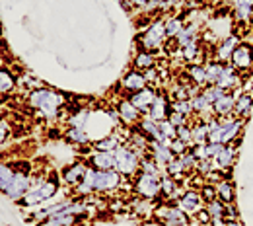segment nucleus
I'll list each match as a JSON object with an SVG mask.
<instances>
[{
	"instance_id": "obj_27",
	"label": "nucleus",
	"mask_w": 253,
	"mask_h": 226,
	"mask_svg": "<svg viewBox=\"0 0 253 226\" xmlns=\"http://www.w3.org/2000/svg\"><path fill=\"white\" fill-rule=\"evenodd\" d=\"M64 138L72 144H90V136L86 133V127H68L64 131Z\"/></svg>"
},
{
	"instance_id": "obj_49",
	"label": "nucleus",
	"mask_w": 253,
	"mask_h": 226,
	"mask_svg": "<svg viewBox=\"0 0 253 226\" xmlns=\"http://www.w3.org/2000/svg\"><path fill=\"white\" fill-rule=\"evenodd\" d=\"M10 133H12V129H10V125H8L6 121H0V144H4V142L8 140Z\"/></svg>"
},
{
	"instance_id": "obj_7",
	"label": "nucleus",
	"mask_w": 253,
	"mask_h": 226,
	"mask_svg": "<svg viewBox=\"0 0 253 226\" xmlns=\"http://www.w3.org/2000/svg\"><path fill=\"white\" fill-rule=\"evenodd\" d=\"M230 65L236 68L238 74H246L253 68V47L250 43H240L230 59Z\"/></svg>"
},
{
	"instance_id": "obj_55",
	"label": "nucleus",
	"mask_w": 253,
	"mask_h": 226,
	"mask_svg": "<svg viewBox=\"0 0 253 226\" xmlns=\"http://www.w3.org/2000/svg\"><path fill=\"white\" fill-rule=\"evenodd\" d=\"M0 99H2V97H0Z\"/></svg>"
},
{
	"instance_id": "obj_11",
	"label": "nucleus",
	"mask_w": 253,
	"mask_h": 226,
	"mask_svg": "<svg viewBox=\"0 0 253 226\" xmlns=\"http://www.w3.org/2000/svg\"><path fill=\"white\" fill-rule=\"evenodd\" d=\"M115 111H117L121 123H123V125H128V127L138 125V121L142 119V111H138V109L130 103V99H121V101L117 103V109H115Z\"/></svg>"
},
{
	"instance_id": "obj_3",
	"label": "nucleus",
	"mask_w": 253,
	"mask_h": 226,
	"mask_svg": "<svg viewBox=\"0 0 253 226\" xmlns=\"http://www.w3.org/2000/svg\"><path fill=\"white\" fill-rule=\"evenodd\" d=\"M57 191H59V183H57V180H47L45 176H39L37 180L33 178L32 189L20 199V203H22V207L32 209V207L41 205L43 201L51 199Z\"/></svg>"
},
{
	"instance_id": "obj_32",
	"label": "nucleus",
	"mask_w": 253,
	"mask_h": 226,
	"mask_svg": "<svg viewBox=\"0 0 253 226\" xmlns=\"http://www.w3.org/2000/svg\"><path fill=\"white\" fill-rule=\"evenodd\" d=\"M187 74H189L191 82L199 88H205L207 86V70H205V65L201 63H195L187 68Z\"/></svg>"
},
{
	"instance_id": "obj_20",
	"label": "nucleus",
	"mask_w": 253,
	"mask_h": 226,
	"mask_svg": "<svg viewBox=\"0 0 253 226\" xmlns=\"http://www.w3.org/2000/svg\"><path fill=\"white\" fill-rule=\"evenodd\" d=\"M234 105H236V96L226 92L222 97H218L212 103V113L214 117H232L234 115Z\"/></svg>"
},
{
	"instance_id": "obj_13",
	"label": "nucleus",
	"mask_w": 253,
	"mask_h": 226,
	"mask_svg": "<svg viewBox=\"0 0 253 226\" xmlns=\"http://www.w3.org/2000/svg\"><path fill=\"white\" fill-rule=\"evenodd\" d=\"M86 172H88V164L82 160V162H74V164H70V166H66L63 170V181L64 183H68V185H78V183H82V180H84V176H86Z\"/></svg>"
},
{
	"instance_id": "obj_5",
	"label": "nucleus",
	"mask_w": 253,
	"mask_h": 226,
	"mask_svg": "<svg viewBox=\"0 0 253 226\" xmlns=\"http://www.w3.org/2000/svg\"><path fill=\"white\" fill-rule=\"evenodd\" d=\"M115 170L123 176V178H134L140 170V156L138 152H134L132 148H128L125 144H121L115 150Z\"/></svg>"
},
{
	"instance_id": "obj_21",
	"label": "nucleus",
	"mask_w": 253,
	"mask_h": 226,
	"mask_svg": "<svg viewBox=\"0 0 253 226\" xmlns=\"http://www.w3.org/2000/svg\"><path fill=\"white\" fill-rule=\"evenodd\" d=\"M90 166L95 170H115V152H103V150H94L90 154Z\"/></svg>"
},
{
	"instance_id": "obj_16",
	"label": "nucleus",
	"mask_w": 253,
	"mask_h": 226,
	"mask_svg": "<svg viewBox=\"0 0 253 226\" xmlns=\"http://www.w3.org/2000/svg\"><path fill=\"white\" fill-rule=\"evenodd\" d=\"M238 158V146L234 144H224L222 150L212 158L216 170H230L234 166V162Z\"/></svg>"
},
{
	"instance_id": "obj_29",
	"label": "nucleus",
	"mask_w": 253,
	"mask_h": 226,
	"mask_svg": "<svg viewBox=\"0 0 253 226\" xmlns=\"http://www.w3.org/2000/svg\"><path fill=\"white\" fill-rule=\"evenodd\" d=\"M119 146H121V138L117 135H113V133L94 142L95 150H103V152H115Z\"/></svg>"
},
{
	"instance_id": "obj_22",
	"label": "nucleus",
	"mask_w": 253,
	"mask_h": 226,
	"mask_svg": "<svg viewBox=\"0 0 253 226\" xmlns=\"http://www.w3.org/2000/svg\"><path fill=\"white\" fill-rule=\"evenodd\" d=\"M234 18L242 24H248L253 20V0H232Z\"/></svg>"
},
{
	"instance_id": "obj_31",
	"label": "nucleus",
	"mask_w": 253,
	"mask_h": 226,
	"mask_svg": "<svg viewBox=\"0 0 253 226\" xmlns=\"http://www.w3.org/2000/svg\"><path fill=\"white\" fill-rule=\"evenodd\" d=\"M16 76L8 70V68H0V96H6V94H12L14 88H16Z\"/></svg>"
},
{
	"instance_id": "obj_12",
	"label": "nucleus",
	"mask_w": 253,
	"mask_h": 226,
	"mask_svg": "<svg viewBox=\"0 0 253 226\" xmlns=\"http://www.w3.org/2000/svg\"><path fill=\"white\" fill-rule=\"evenodd\" d=\"M156 94H158V92H156L154 88L146 86V88H142V90L130 94L128 99H130V103H132L138 111H142V115H144V113H148V109H150V105H152V101H154Z\"/></svg>"
},
{
	"instance_id": "obj_23",
	"label": "nucleus",
	"mask_w": 253,
	"mask_h": 226,
	"mask_svg": "<svg viewBox=\"0 0 253 226\" xmlns=\"http://www.w3.org/2000/svg\"><path fill=\"white\" fill-rule=\"evenodd\" d=\"M252 109H253V94H250V92H244V94H238V96H236L234 117L246 119V117H250Z\"/></svg>"
},
{
	"instance_id": "obj_9",
	"label": "nucleus",
	"mask_w": 253,
	"mask_h": 226,
	"mask_svg": "<svg viewBox=\"0 0 253 226\" xmlns=\"http://www.w3.org/2000/svg\"><path fill=\"white\" fill-rule=\"evenodd\" d=\"M156 217L162 221L164 226H187L189 219L187 213H183L177 205H169V207H162L156 211Z\"/></svg>"
},
{
	"instance_id": "obj_34",
	"label": "nucleus",
	"mask_w": 253,
	"mask_h": 226,
	"mask_svg": "<svg viewBox=\"0 0 253 226\" xmlns=\"http://www.w3.org/2000/svg\"><path fill=\"white\" fill-rule=\"evenodd\" d=\"M164 174L166 176H171L173 180H177V178H181V176H185L187 172H185V168H183V164H181V160L175 156L171 162H168L166 166H164Z\"/></svg>"
},
{
	"instance_id": "obj_40",
	"label": "nucleus",
	"mask_w": 253,
	"mask_h": 226,
	"mask_svg": "<svg viewBox=\"0 0 253 226\" xmlns=\"http://www.w3.org/2000/svg\"><path fill=\"white\" fill-rule=\"evenodd\" d=\"M207 135H209V131H207V123H205V121L193 125V144H203V142H207Z\"/></svg>"
},
{
	"instance_id": "obj_53",
	"label": "nucleus",
	"mask_w": 253,
	"mask_h": 226,
	"mask_svg": "<svg viewBox=\"0 0 253 226\" xmlns=\"http://www.w3.org/2000/svg\"><path fill=\"white\" fill-rule=\"evenodd\" d=\"M2 47H4V45H2V41H0V53H2Z\"/></svg>"
},
{
	"instance_id": "obj_18",
	"label": "nucleus",
	"mask_w": 253,
	"mask_h": 226,
	"mask_svg": "<svg viewBox=\"0 0 253 226\" xmlns=\"http://www.w3.org/2000/svg\"><path fill=\"white\" fill-rule=\"evenodd\" d=\"M169 111H171V103L168 101V97L164 94H156L150 109H148V117H152L154 121H162V119H168Z\"/></svg>"
},
{
	"instance_id": "obj_50",
	"label": "nucleus",
	"mask_w": 253,
	"mask_h": 226,
	"mask_svg": "<svg viewBox=\"0 0 253 226\" xmlns=\"http://www.w3.org/2000/svg\"><path fill=\"white\" fill-rule=\"evenodd\" d=\"M130 2H132V6H134V8H138V10H144V8H146V6H148L152 0H130Z\"/></svg>"
},
{
	"instance_id": "obj_30",
	"label": "nucleus",
	"mask_w": 253,
	"mask_h": 226,
	"mask_svg": "<svg viewBox=\"0 0 253 226\" xmlns=\"http://www.w3.org/2000/svg\"><path fill=\"white\" fill-rule=\"evenodd\" d=\"M90 115H92V113H90L88 107H80V109H76L74 113H70V115L66 117V125H68V127H86Z\"/></svg>"
},
{
	"instance_id": "obj_43",
	"label": "nucleus",
	"mask_w": 253,
	"mask_h": 226,
	"mask_svg": "<svg viewBox=\"0 0 253 226\" xmlns=\"http://www.w3.org/2000/svg\"><path fill=\"white\" fill-rule=\"evenodd\" d=\"M160 168L156 162L152 160L150 156L148 158H140V172H146V174H154V176H160Z\"/></svg>"
},
{
	"instance_id": "obj_44",
	"label": "nucleus",
	"mask_w": 253,
	"mask_h": 226,
	"mask_svg": "<svg viewBox=\"0 0 253 226\" xmlns=\"http://www.w3.org/2000/svg\"><path fill=\"white\" fill-rule=\"evenodd\" d=\"M179 160H181V164H183V168H185V172H195V168H197V164H199V160H197V156L191 152V150H187L185 154H181V156H177Z\"/></svg>"
},
{
	"instance_id": "obj_52",
	"label": "nucleus",
	"mask_w": 253,
	"mask_h": 226,
	"mask_svg": "<svg viewBox=\"0 0 253 226\" xmlns=\"http://www.w3.org/2000/svg\"><path fill=\"white\" fill-rule=\"evenodd\" d=\"M250 84L253 86V70H252V74H250Z\"/></svg>"
},
{
	"instance_id": "obj_24",
	"label": "nucleus",
	"mask_w": 253,
	"mask_h": 226,
	"mask_svg": "<svg viewBox=\"0 0 253 226\" xmlns=\"http://www.w3.org/2000/svg\"><path fill=\"white\" fill-rule=\"evenodd\" d=\"M132 66H134V70L146 72V70H150V68L156 66V55L150 53V51H142V49H140V51L136 53L134 61H132Z\"/></svg>"
},
{
	"instance_id": "obj_26",
	"label": "nucleus",
	"mask_w": 253,
	"mask_h": 226,
	"mask_svg": "<svg viewBox=\"0 0 253 226\" xmlns=\"http://www.w3.org/2000/svg\"><path fill=\"white\" fill-rule=\"evenodd\" d=\"M14 176H16V168H14V164L0 162V191H2V193L8 191V187H10L12 181H14Z\"/></svg>"
},
{
	"instance_id": "obj_28",
	"label": "nucleus",
	"mask_w": 253,
	"mask_h": 226,
	"mask_svg": "<svg viewBox=\"0 0 253 226\" xmlns=\"http://www.w3.org/2000/svg\"><path fill=\"white\" fill-rule=\"evenodd\" d=\"M214 187H216V199H220L224 205L234 203V199H236L234 185H232L228 180H220L218 183H214Z\"/></svg>"
},
{
	"instance_id": "obj_1",
	"label": "nucleus",
	"mask_w": 253,
	"mask_h": 226,
	"mask_svg": "<svg viewBox=\"0 0 253 226\" xmlns=\"http://www.w3.org/2000/svg\"><path fill=\"white\" fill-rule=\"evenodd\" d=\"M28 103L30 107L39 111V115L47 117V119H55L59 117L61 109L64 105L63 94H59L57 90L51 88H33L28 96Z\"/></svg>"
},
{
	"instance_id": "obj_42",
	"label": "nucleus",
	"mask_w": 253,
	"mask_h": 226,
	"mask_svg": "<svg viewBox=\"0 0 253 226\" xmlns=\"http://www.w3.org/2000/svg\"><path fill=\"white\" fill-rule=\"evenodd\" d=\"M175 136H177L179 140L187 142L189 148L193 146V127H191V125H181V127H177V129H175Z\"/></svg>"
},
{
	"instance_id": "obj_36",
	"label": "nucleus",
	"mask_w": 253,
	"mask_h": 226,
	"mask_svg": "<svg viewBox=\"0 0 253 226\" xmlns=\"http://www.w3.org/2000/svg\"><path fill=\"white\" fill-rule=\"evenodd\" d=\"M205 70H207V86H212V84H216V78L220 76L222 63H216V61L207 63V65H205Z\"/></svg>"
},
{
	"instance_id": "obj_10",
	"label": "nucleus",
	"mask_w": 253,
	"mask_h": 226,
	"mask_svg": "<svg viewBox=\"0 0 253 226\" xmlns=\"http://www.w3.org/2000/svg\"><path fill=\"white\" fill-rule=\"evenodd\" d=\"M121 90L125 92V94H134V92H138V90H142V88H146L148 86V80H146V76H144V72H140V70H128L125 72V76L121 78Z\"/></svg>"
},
{
	"instance_id": "obj_54",
	"label": "nucleus",
	"mask_w": 253,
	"mask_h": 226,
	"mask_svg": "<svg viewBox=\"0 0 253 226\" xmlns=\"http://www.w3.org/2000/svg\"><path fill=\"white\" fill-rule=\"evenodd\" d=\"M156 2H164V0H156Z\"/></svg>"
},
{
	"instance_id": "obj_2",
	"label": "nucleus",
	"mask_w": 253,
	"mask_h": 226,
	"mask_svg": "<svg viewBox=\"0 0 253 226\" xmlns=\"http://www.w3.org/2000/svg\"><path fill=\"white\" fill-rule=\"evenodd\" d=\"M92 193H105V191H115L123 183V176L117 170H95L88 166V172L82 180Z\"/></svg>"
},
{
	"instance_id": "obj_51",
	"label": "nucleus",
	"mask_w": 253,
	"mask_h": 226,
	"mask_svg": "<svg viewBox=\"0 0 253 226\" xmlns=\"http://www.w3.org/2000/svg\"><path fill=\"white\" fill-rule=\"evenodd\" d=\"M226 226H240L236 221H226Z\"/></svg>"
},
{
	"instance_id": "obj_47",
	"label": "nucleus",
	"mask_w": 253,
	"mask_h": 226,
	"mask_svg": "<svg viewBox=\"0 0 253 226\" xmlns=\"http://www.w3.org/2000/svg\"><path fill=\"white\" fill-rule=\"evenodd\" d=\"M158 127L168 138H175V127L169 123V119H162V121H158Z\"/></svg>"
},
{
	"instance_id": "obj_41",
	"label": "nucleus",
	"mask_w": 253,
	"mask_h": 226,
	"mask_svg": "<svg viewBox=\"0 0 253 226\" xmlns=\"http://www.w3.org/2000/svg\"><path fill=\"white\" fill-rule=\"evenodd\" d=\"M201 94L207 97L211 103H214L218 97H222L224 94H226V90H222V88H218L216 84H212V86H205V88L201 90Z\"/></svg>"
},
{
	"instance_id": "obj_14",
	"label": "nucleus",
	"mask_w": 253,
	"mask_h": 226,
	"mask_svg": "<svg viewBox=\"0 0 253 226\" xmlns=\"http://www.w3.org/2000/svg\"><path fill=\"white\" fill-rule=\"evenodd\" d=\"M240 45V37L238 35H228L222 39V43L216 47V53H214V61L222 63V65H228L230 59H232V53L234 49Z\"/></svg>"
},
{
	"instance_id": "obj_45",
	"label": "nucleus",
	"mask_w": 253,
	"mask_h": 226,
	"mask_svg": "<svg viewBox=\"0 0 253 226\" xmlns=\"http://www.w3.org/2000/svg\"><path fill=\"white\" fill-rule=\"evenodd\" d=\"M169 148H171V152H173L175 156H181V154H185V152L189 150V144L183 142V140H179V138L175 136V138L169 140Z\"/></svg>"
},
{
	"instance_id": "obj_15",
	"label": "nucleus",
	"mask_w": 253,
	"mask_h": 226,
	"mask_svg": "<svg viewBox=\"0 0 253 226\" xmlns=\"http://www.w3.org/2000/svg\"><path fill=\"white\" fill-rule=\"evenodd\" d=\"M201 201H203V197L197 193L195 189H187L185 193L177 199L175 205H177L183 213H187V215H193V217H195V215L203 209V207H201Z\"/></svg>"
},
{
	"instance_id": "obj_4",
	"label": "nucleus",
	"mask_w": 253,
	"mask_h": 226,
	"mask_svg": "<svg viewBox=\"0 0 253 226\" xmlns=\"http://www.w3.org/2000/svg\"><path fill=\"white\" fill-rule=\"evenodd\" d=\"M166 41H168V35H166V26H164V20H154L144 32L138 33V43L142 47V51H160L166 47Z\"/></svg>"
},
{
	"instance_id": "obj_35",
	"label": "nucleus",
	"mask_w": 253,
	"mask_h": 226,
	"mask_svg": "<svg viewBox=\"0 0 253 226\" xmlns=\"http://www.w3.org/2000/svg\"><path fill=\"white\" fill-rule=\"evenodd\" d=\"M201 55H203V53H201V45H199V41H195V43H191V45H187V47L181 49V57H183L187 63H191V65H195L197 59H199Z\"/></svg>"
},
{
	"instance_id": "obj_33",
	"label": "nucleus",
	"mask_w": 253,
	"mask_h": 226,
	"mask_svg": "<svg viewBox=\"0 0 253 226\" xmlns=\"http://www.w3.org/2000/svg\"><path fill=\"white\" fill-rule=\"evenodd\" d=\"M164 26H166V35L168 39H175L179 32L185 28V22L179 18V16H169L168 20H164Z\"/></svg>"
},
{
	"instance_id": "obj_46",
	"label": "nucleus",
	"mask_w": 253,
	"mask_h": 226,
	"mask_svg": "<svg viewBox=\"0 0 253 226\" xmlns=\"http://www.w3.org/2000/svg\"><path fill=\"white\" fill-rule=\"evenodd\" d=\"M168 119H169V123H171L175 129L181 127V125H189V117H185L183 113H177V111H169Z\"/></svg>"
},
{
	"instance_id": "obj_37",
	"label": "nucleus",
	"mask_w": 253,
	"mask_h": 226,
	"mask_svg": "<svg viewBox=\"0 0 253 226\" xmlns=\"http://www.w3.org/2000/svg\"><path fill=\"white\" fill-rule=\"evenodd\" d=\"M160 183H162V193L168 195V197H173L177 191V180H173L171 176H162L160 178Z\"/></svg>"
},
{
	"instance_id": "obj_38",
	"label": "nucleus",
	"mask_w": 253,
	"mask_h": 226,
	"mask_svg": "<svg viewBox=\"0 0 253 226\" xmlns=\"http://www.w3.org/2000/svg\"><path fill=\"white\" fill-rule=\"evenodd\" d=\"M205 209H207V213L211 215V219H214V217H226V207H224V203H222L220 199L209 201Z\"/></svg>"
},
{
	"instance_id": "obj_19",
	"label": "nucleus",
	"mask_w": 253,
	"mask_h": 226,
	"mask_svg": "<svg viewBox=\"0 0 253 226\" xmlns=\"http://www.w3.org/2000/svg\"><path fill=\"white\" fill-rule=\"evenodd\" d=\"M148 152H150V158L156 162L158 166H166L168 162H171L175 158V154L171 152V148L169 146H166V144H160L156 140H150V146H148Z\"/></svg>"
},
{
	"instance_id": "obj_8",
	"label": "nucleus",
	"mask_w": 253,
	"mask_h": 226,
	"mask_svg": "<svg viewBox=\"0 0 253 226\" xmlns=\"http://www.w3.org/2000/svg\"><path fill=\"white\" fill-rule=\"evenodd\" d=\"M33 178L30 176V172H24V170H16V176H14V181L12 185L8 187L6 191V197L12 199V201H20L24 195L32 189Z\"/></svg>"
},
{
	"instance_id": "obj_17",
	"label": "nucleus",
	"mask_w": 253,
	"mask_h": 226,
	"mask_svg": "<svg viewBox=\"0 0 253 226\" xmlns=\"http://www.w3.org/2000/svg\"><path fill=\"white\" fill-rule=\"evenodd\" d=\"M238 84H240V74L236 72V68L230 65V63L228 65H222L220 76L216 78V86L222 88V90H226V92H230Z\"/></svg>"
},
{
	"instance_id": "obj_25",
	"label": "nucleus",
	"mask_w": 253,
	"mask_h": 226,
	"mask_svg": "<svg viewBox=\"0 0 253 226\" xmlns=\"http://www.w3.org/2000/svg\"><path fill=\"white\" fill-rule=\"evenodd\" d=\"M195 41H199V26L197 24H189V26H185L179 35L175 37V43H177V47L179 49H183V47H187L191 43H195Z\"/></svg>"
},
{
	"instance_id": "obj_39",
	"label": "nucleus",
	"mask_w": 253,
	"mask_h": 226,
	"mask_svg": "<svg viewBox=\"0 0 253 226\" xmlns=\"http://www.w3.org/2000/svg\"><path fill=\"white\" fill-rule=\"evenodd\" d=\"M171 111L183 113L185 117H191L195 113L193 111V105H191V99H175V101H171Z\"/></svg>"
},
{
	"instance_id": "obj_48",
	"label": "nucleus",
	"mask_w": 253,
	"mask_h": 226,
	"mask_svg": "<svg viewBox=\"0 0 253 226\" xmlns=\"http://www.w3.org/2000/svg\"><path fill=\"white\" fill-rule=\"evenodd\" d=\"M201 191H203V199L209 203V201H212V199H216V187L214 185H209V183H205L203 187H201Z\"/></svg>"
},
{
	"instance_id": "obj_6",
	"label": "nucleus",
	"mask_w": 253,
	"mask_h": 226,
	"mask_svg": "<svg viewBox=\"0 0 253 226\" xmlns=\"http://www.w3.org/2000/svg\"><path fill=\"white\" fill-rule=\"evenodd\" d=\"M134 193L138 195L140 199H156L158 195H162V183H160V176L154 174H146V172H140L136 174V180H134Z\"/></svg>"
}]
</instances>
